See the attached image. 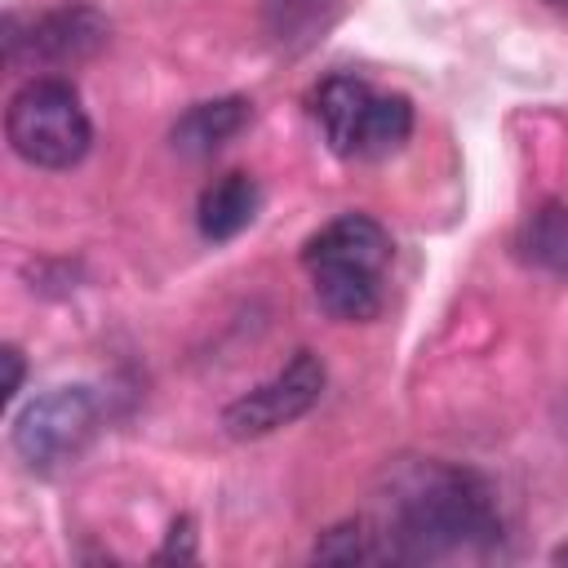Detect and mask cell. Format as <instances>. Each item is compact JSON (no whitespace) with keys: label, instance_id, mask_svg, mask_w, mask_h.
Instances as JSON below:
<instances>
[{"label":"cell","instance_id":"6da1fadb","mask_svg":"<svg viewBox=\"0 0 568 568\" xmlns=\"http://www.w3.org/2000/svg\"><path fill=\"white\" fill-rule=\"evenodd\" d=\"M390 559H439L453 550H484L501 541L497 497L484 475L462 466H426L399 493L386 524Z\"/></svg>","mask_w":568,"mask_h":568},{"label":"cell","instance_id":"7a4b0ae2","mask_svg":"<svg viewBox=\"0 0 568 568\" xmlns=\"http://www.w3.org/2000/svg\"><path fill=\"white\" fill-rule=\"evenodd\" d=\"M311 115L342 160H386L413 133V102L373 93L359 75H324L311 89Z\"/></svg>","mask_w":568,"mask_h":568},{"label":"cell","instance_id":"3957f363","mask_svg":"<svg viewBox=\"0 0 568 568\" xmlns=\"http://www.w3.org/2000/svg\"><path fill=\"white\" fill-rule=\"evenodd\" d=\"M4 138L13 155L27 160L31 169H71L89 155L93 124H89V111L80 106V93L67 80L40 75L9 98Z\"/></svg>","mask_w":568,"mask_h":568},{"label":"cell","instance_id":"277c9868","mask_svg":"<svg viewBox=\"0 0 568 568\" xmlns=\"http://www.w3.org/2000/svg\"><path fill=\"white\" fill-rule=\"evenodd\" d=\"M98 430V399L89 386H58L40 399H31L13 422V453L49 475L67 466Z\"/></svg>","mask_w":568,"mask_h":568},{"label":"cell","instance_id":"5b68a950","mask_svg":"<svg viewBox=\"0 0 568 568\" xmlns=\"http://www.w3.org/2000/svg\"><path fill=\"white\" fill-rule=\"evenodd\" d=\"M324 395V359L315 351H297L271 382L253 386L235 404L222 408V426L231 439H262L297 417H306Z\"/></svg>","mask_w":568,"mask_h":568},{"label":"cell","instance_id":"8992f818","mask_svg":"<svg viewBox=\"0 0 568 568\" xmlns=\"http://www.w3.org/2000/svg\"><path fill=\"white\" fill-rule=\"evenodd\" d=\"M22 44L44 62H84L106 44V18L98 9H89V4H62V9L40 13L27 27V36L18 31V18H4L9 62H18Z\"/></svg>","mask_w":568,"mask_h":568},{"label":"cell","instance_id":"52a82bcc","mask_svg":"<svg viewBox=\"0 0 568 568\" xmlns=\"http://www.w3.org/2000/svg\"><path fill=\"white\" fill-rule=\"evenodd\" d=\"M386 262H390V235L368 213H342V217L324 222L302 244V266L306 271H315V266H368V271H386Z\"/></svg>","mask_w":568,"mask_h":568},{"label":"cell","instance_id":"ba28073f","mask_svg":"<svg viewBox=\"0 0 568 568\" xmlns=\"http://www.w3.org/2000/svg\"><path fill=\"white\" fill-rule=\"evenodd\" d=\"M248 102L244 98H213V102H195L191 111L178 115L169 142L178 155L186 160H209L213 151H222L244 124H248Z\"/></svg>","mask_w":568,"mask_h":568},{"label":"cell","instance_id":"9c48e42d","mask_svg":"<svg viewBox=\"0 0 568 568\" xmlns=\"http://www.w3.org/2000/svg\"><path fill=\"white\" fill-rule=\"evenodd\" d=\"M257 209H262V186L248 173H222L217 182H209L200 191L195 222H200L204 240L226 244V240H235L257 217Z\"/></svg>","mask_w":568,"mask_h":568},{"label":"cell","instance_id":"30bf717a","mask_svg":"<svg viewBox=\"0 0 568 568\" xmlns=\"http://www.w3.org/2000/svg\"><path fill=\"white\" fill-rule=\"evenodd\" d=\"M315 302L346 324H364L382 311V271L368 266H315L311 271Z\"/></svg>","mask_w":568,"mask_h":568},{"label":"cell","instance_id":"8fae6325","mask_svg":"<svg viewBox=\"0 0 568 568\" xmlns=\"http://www.w3.org/2000/svg\"><path fill=\"white\" fill-rule=\"evenodd\" d=\"M515 248L528 266L568 280V204H559V200L537 204L524 217V226L515 235Z\"/></svg>","mask_w":568,"mask_h":568},{"label":"cell","instance_id":"7c38bea8","mask_svg":"<svg viewBox=\"0 0 568 568\" xmlns=\"http://www.w3.org/2000/svg\"><path fill=\"white\" fill-rule=\"evenodd\" d=\"M315 559L324 564H364V559H386V537L373 532L368 524H337L315 541Z\"/></svg>","mask_w":568,"mask_h":568},{"label":"cell","instance_id":"4fadbf2b","mask_svg":"<svg viewBox=\"0 0 568 568\" xmlns=\"http://www.w3.org/2000/svg\"><path fill=\"white\" fill-rule=\"evenodd\" d=\"M324 13H328V0H266V18H271V31L280 44L302 31L324 27Z\"/></svg>","mask_w":568,"mask_h":568},{"label":"cell","instance_id":"5bb4252c","mask_svg":"<svg viewBox=\"0 0 568 568\" xmlns=\"http://www.w3.org/2000/svg\"><path fill=\"white\" fill-rule=\"evenodd\" d=\"M191 528H195L191 519H178L173 532H169V546H164L155 559H160V564H164V559H195V532H191Z\"/></svg>","mask_w":568,"mask_h":568},{"label":"cell","instance_id":"9a60e30c","mask_svg":"<svg viewBox=\"0 0 568 568\" xmlns=\"http://www.w3.org/2000/svg\"><path fill=\"white\" fill-rule=\"evenodd\" d=\"M0 359H4V368H9V377H4V390H0V399L9 404V399H13L18 390H22V351H18V346H4V355H0Z\"/></svg>","mask_w":568,"mask_h":568},{"label":"cell","instance_id":"2e32d148","mask_svg":"<svg viewBox=\"0 0 568 568\" xmlns=\"http://www.w3.org/2000/svg\"><path fill=\"white\" fill-rule=\"evenodd\" d=\"M546 4H559V9H568V0H546Z\"/></svg>","mask_w":568,"mask_h":568}]
</instances>
